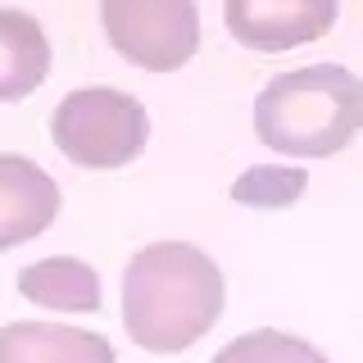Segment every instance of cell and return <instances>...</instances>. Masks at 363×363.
<instances>
[{"label":"cell","instance_id":"obj_5","mask_svg":"<svg viewBox=\"0 0 363 363\" xmlns=\"http://www.w3.org/2000/svg\"><path fill=\"white\" fill-rule=\"evenodd\" d=\"M340 0H227L223 23L245 50L281 55L332 32Z\"/></svg>","mask_w":363,"mask_h":363},{"label":"cell","instance_id":"obj_9","mask_svg":"<svg viewBox=\"0 0 363 363\" xmlns=\"http://www.w3.org/2000/svg\"><path fill=\"white\" fill-rule=\"evenodd\" d=\"M18 295L41 304V309H55V313H96L100 309V277L82 259L55 255V259L28 264L18 272Z\"/></svg>","mask_w":363,"mask_h":363},{"label":"cell","instance_id":"obj_11","mask_svg":"<svg viewBox=\"0 0 363 363\" xmlns=\"http://www.w3.org/2000/svg\"><path fill=\"white\" fill-rule=\"evenodd\" d=\"M209 363H327V354L309 340L277 332V327H264V332H245L236 336L232 345H223Z\"/></svg>","mask_w":363,"mask_h":363},{"label":"cell","instance_id":"obj_1","mask_svg":"<svg viewBox=\"0 0 363 363\" xmlns=\"http://www.w3.org/2000/svg\"><path fill=\"white\" fill-rule=\"evenodd\" d=\"M223 272L191 241H155L123 272V327L150 354H182L223 313Z\"/></svg>","mask_w":363,"mask_h":363},{"label":"cell","instance_id":"obj_2","mask_svg":"<svg viewBox=\"0 0 363 363\" xmlns=\"http://www.w3.org/2000/svg\"><path fill=\"white\" fill-rule=\"evenodd\" d=\"M363 128V82L340 64L277 73L255 96V132L286 159H327Z\"/></svg>","mask_w":363,"mask_h":363},{"label":"cell","instance_id":"obj_4","mask_svg":"<svg viewBox=\"0 0 363 363\" xmlns=\"http://www.w3.org/2000/svg\"><path fill=\"white\" fill-rule=\"evenodd\" d=\"M100 28L128 64L173 73L200 50L196 0H100Z\"/></svg>","mask_w":363,"mask_h":363},{"label":"cell","instance_id":"obj_6","mask_svg":"<svg viewBox=\"0 0 363 363\" xmlns=\"http://www.w3.org/2000/svg\"><path fill=\"white\" fill-rule=\"evenodd\" d=\"M60 213V186L37 159L0 155V250L41 236Z\"/></svg>","mask_w":363,"mask_h":363},{"label":"cell","instance_id":"obj_7","mask_svg":"<svg viewBox=\"0 0 363 363\" xmlns=\"http://www.w3.org/2000/svg\"><path fill=\"white\" fill-rule=\"evenodd\" d=\"M0 363H118V354L86 327L9 323L0 327Z\"/></svg>","mask_w":363,"mask_h":363},{"label":"cell","instance_id":"obj_8","mask_svg":"<svg viewBox=\"0 0 363 363\" xmlns=\"http://www.w3.org/2000/svg\"><path fill=\"white\" fill-rule=\"evenodd\" d=\"M50 77V37L28 9L0 5V105L32 96Z\"/></svg>","mask_w":363,"mask_h":363},{"label":"cell","instance_id":"obj_3","mask_svg":"<svg viewBox=\"0 0 363 363\" xmlns=\"http://www.w3.org/2000/svg\"><path fill=\"white\" fill-rule=\"evenodd\" d=\"M50 136L77 168H123L150 141V113L118 86H77L55 105Z\"/></svg>","mask_w":363,"mask_h":363},{"label":"cell","instance_id":"obj_10","mask_svg":"<svg viewBox=\"0 0 363 363\" xmlns=\"http://www.w3.org/2000/svg\"><path fill=\"white\" fill-rule=\"evenodd\" d=\"M309 191V173L300 164H255L232 182V200L245 209H286Z\"/></svg>","mask_w":363,"mask_h":363}]
</instances>
